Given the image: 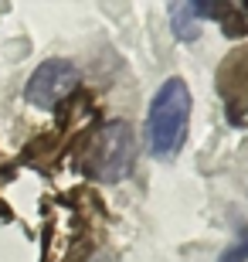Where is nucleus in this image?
I'll return each instance as SVG.
<instances>
[{
  "mask_svg": "<svg viewBox=\"0 0 248 262\" xmlns=\"http://www.w3.org/2000/svg\"><path fill=\"white\" fill-rule=\"evenodd\" d=\"M187 126H191V89L184 78L173 75L156 89V96L150 99V109H146L143 136L153 160L170 164L187 140Z\"/></svg>",
  "mask_w": 248,
  "mask_h": 262,
  "instance_id": "1",
  "label": "nucleus"
},
{
  "mask_svg": "<svg viewBox=\"0 0 248 262\" xmlns=\"http://www.w3.org/2000/svg\"><path fill=\"white\" fill-rule=\"evenodd\" d=\"M136 164V133L126 119H109L88 143L85 170L102 184H116L133 174Z\"/></svg>",
  "mask_w": 248,
  "mask_h": 262,
  "instance_id": "2",
  "label": "nucleus"
},
{
  "mask_svg": "<svg viewBox=\"0 0 248 262\" xmlns=\"http://www.w3.org/2000/svg\"><path fill=\"white\" fill-rule=\"evenodd\" d=\"M78 82H82V75H78V68L68 58H48L44 65L34 68V75L28 78L24 99H28L34 109H48L51 113L58 102H65V99L75 92Z\"/></svg>",
  "mask_w": 248,
  "mask_h": 262,
  "instance_id": "3",
  "label": "nucleus"
},
{
  "mask_svg": "<svg viewBox=\"0 0 248 262\" xmlns=\"http://www.w3.org/2000/svg\"><path fill=\"white\" fill-rule=\"evenodd\" d=\"M218 89L228 99L231 109L248 113V51H235V58H228L218 72Z\"/></svg>",
  "mask_w": 248,
  "mask_h": 262,
  "instance_id": "4",
  "label": "nucleus"
},
{
  "mask_svg": "<svg viewBox=\"0 0 248 262\" xmlns=\"http://www.w3.org/2000/svg\"><path fill=\"white\" fill-rule=\"evenodd\" d=\"M167 14H170V31H173L177 41H197L200 38V20H197V14H194L191 0H177V4H170Z\"/></svg>",
  "mask_w": 248,
  "mask_h": 262,
  "instance_id": "5",
  "label": "nucleus"
},
{
  "mask_svg": "<svg viewBox=\"0 0 248 262\" xmlns=\"http://www.w3.org/2000/svg\"><path fill=\"white\" fill-rule=\"evenodd\" d=\"M218 262H245V259H241V249H238V245H231V249H224V255H221Z\"/></svg>",
  "mask_w": 248,
  "mask_h": 262,
  "instance_id": "6",
  "label": "nucleus"
},
{
  "mask_svg": "<svg viewBox=\"0 0 248 262\" xmlns=\"http://www.w3.org/2000/svg\"><path fill=\"white\" fill-rule=\"evenodd\" d=\"M238 249H241V259L248 262V225H241V232H238Z\"/></svg>",
  "mask_w": 248,
  "mask_h": 262,
  "instance_id": "7",
  "label": "nucleus"
}]
</instances>
